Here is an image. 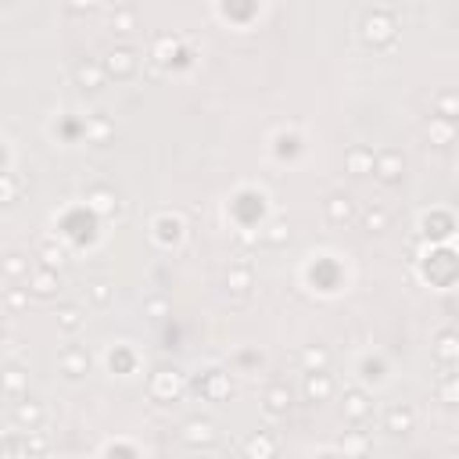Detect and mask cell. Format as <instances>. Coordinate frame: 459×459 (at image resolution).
<instances>
[{
    "label": "cell",
    "instance_id": "obj_34",
    "mask_svg": "<svg viewBox=\"0 0 459 459\" xmlns=\"http://www.w3.org/2000/svg\"><path fill=\"white\" fill-rule=\"evenodd\" d=\"M25 301H29V294H25V291H8V305H11V309H22Z\"/></svg>",
    "mask_w": 459,
    "mask_h": 459
},
{
    "label": "cell",
    "instance_id": "obj_17",
    "mask_svg": "<svg viewBox=\"0 0 459 459\" xmlns=\"http://www.w3.org/2000/svg\"><path fill=\"white\" fill-rule=\"evenodd\" d=\"M226 287L237 291V294H248L252 291V266H233L226 273Z\"/></svg>",
    "mask_w": 459,
    "mask_h": 459
},
{
    "label": "cell",
    "instance_id": "obj_24",
    "mask_svg": "<svg viewBox=\"0 0 459 459\" xmlns=\"http://www.w3.org/2000/svg\"><path fill=\"white\" fill-rule=\"evenodd\" d=\"M57 327L61 330H79L83 327V313L76 309V305H65V309L57 313Z\"/></svg>",
    "mask_w": 459,
    "mask_h": 459
},
{
    "label": "cell",
    "instance_id": "obj_11",
    "mask_svg": "<svg viewBox=\"0 0 459 459\" xmlns=\"http://www.w3.org/2000/svg\"><path fill=\"white\" fill-rule=\"evenodd\" d=\"M345 169L352 172V176H366V172H374V151L370 147H352L348 155H345Z\"/></svg>",
    "mask_w": 459,
    "mask_h": 459
},
{
    "label": "cell",
    "instance_id": "obj_23",
    "mask_svg": "<svg viewBox=\"0 0 459 459\" xmlns=\"http://www.w3.org/2000/svg\"><path fill=\"white\" fill-rule=\"evenodd\" d=\"M22 191V183L11 176V172H0V205H11Z\"/></svg>",
    "mask_w": 459,
    "mask_h": 459
},
{
    "label": "cell",
    "instance_id": "obj_5",
    "mask_svg": "<svg viewBox=\"0 0 459 459\" xmlns=\"http://www.w3.org/2000/svg\"><path fill=\"white\" fill-rule=\"evenodd\" d=\"M280 448V441L273 438L269 431H255L248 441H244V452H248V459H273Z\"/></svg>",
    "mask_w": 459,
    "mask_h": 459
},
{
    "label": "cell",
    "instance_id": "obj_29",
    "mask_svg": "<svg viewBox=\"0 0 459 459\" xmlns=\"http://www.w3.org/2000/svg\"><path fill=\"white\" fill-rule=\"evenodd\" d=\"M40 259H43V269H54V273L65 266V252H61V248H43Z\"/></svg>",
    "mask_w": 459,
    "mask_h": 459
},
{
    "label": "cell",
    "instance_id": "obj_4",
    "mask_svg": "<svg viewBox=\"0 0 459 459\" xmlns=\"http://www.w3.org/2000/svg\"><path fill=\"white\" fill-rule=\"evenodd\" d=\"M101 65H104V72L115 76V79H130V76L137 72V54H133V47H115V50L108 54V61H101Z\"/></svg>",
    "mask_w": 459,
    "mask_h": 459
},
{
    "label": "cell",
    "instance_id": "obj_14",
    "mask_svg": "<svg viewBox=\"0 0 459 459\" xmlns=\"http://www.w3.org/2000/svg\"><path fill=\"white\" fill-rule=\"evenodd\" d=\"M388 431H391V434H406V431H413V409H406V406H391V409H388Z\"/></svg>",
    "mask_w": 459,
    "mask_h": 459
},
{
    "label": "cell",
    "instance_id": "obj_32",
    "mask_svg": "<svg viewBox=\"0 0 459 459\" xmlns=\"http://www.w3.org/2000/svg\"><path fill=\"white\" fill-rule=\"evenodd\" d=\"M287 237H291V233H287V226H284V223H273V226H269V233H266V240H269V244H284Z\"/></svg>",
    "mask_w": 459,
    "mask_h": 459
},
{
    "label": "cell",
    "instance_id": "obj_13",
    "mask_svg": "<svg viewBox=\"0 0 459 459\" xmlns=\"http://www.w3.org/2000/svg\"><path fill=\"white\" fill-rule=\"evenodd\" d=\"M345 413H348L352 420H366V416L374 413V402L366 399L362 391H355V388H352V391L345 395Z\"/></svg>",
    "mask_w": 459,
    "mask_h": 459
},
{
    "label": "cell",
    "instance_id": "obj_30",
    "mask_svg": "<svg viewBox=\"0 0 459 459\" xmlns=\"http://www.w3.org/2000/svg\"><path fill=\"white\" fill-rule=\"evenodd\" d=\"M438 355H441L445 362L455 359V334H452V330H445L441 338H438Z\"/></svg>",
    "mask_w": 459,
    "mask_h": 459
},
{
    "label": "cell",
    "instance_id": "obj_27",
    "mask_svg": "<svg viewBox=\"0 0 459 459\" xmlns=\"http://www.w3.org/2000/svg\"><path fill=\"white\" fill-rule=\"evenodd\" d=\"M0 266H4V273H8V277H25V273H29V262H25L22 255H8V259L0 262Z\"/></svg>",
    "mask_w": 459,
    "mask_h": 459
},
{
    "label": "cell",
    "instance_id": "obj_16",
    "mask_svg": "<svg viewBox=\"0 0 459 459\" xmlns=\"http://www.w3.org/2000/svg\"><path fill=\"white\" fill-rule=\"evenodd\" d=\"M352 216H355L352 198H330V201H327V219H330V223H348Z\"/></svg>",
    "mask_w": 459,
    "mask_h": 459
},
{
    "label": "cell",
    "instance_id": "obj_18",
    "mask_svg": "<svg viewBox=\"0 0 459 459\" xmlns=\"http://www.w3.org/2000/svg\"><path fill=\"white\" fill-rule=\"evenodd\" d=\"M287 406H291V391L284 384H273L266 391V409L269 413H287Z\"/></svg>",
    "mask_w": 459,
    "mask_h": 459
},
{
    "label": "cell",
    "instance_id": "obj_1",
    "mask_svg": "<svg viewBox=\"0 0 459 459\" xmlns=\"http://www.w3.org/2000/svg\"><path fill=\"white\" fill-rule=\"evenodd\" d=\"M362 40L374 47H388L395 40V18L391 11H370L362 18Z\"/></svg>",
    "mask_w": 459,
    "mask_h": 459
},
{
    "label": "cell",
    "instance_id": "obj_35",
    "mask_svg": "<svg viewBox=\"0 0 459 459\" xmlns=\"http://www.w3.org/2000/svg\"><path fill=\"white\" fill-rule=\"evenodd\" d=\"M94 137H97V140L108 137V122H104V118H94Z\"/></svg>",
    "mask_w": 459,
    "mask_h": 459
},
{
    "label": "cell",
    "instance_id": "obj_20",
    "mask_svg": "<svg viewBox=\"0 0 459 459\" xmlns=\"http://www.w3.org/2000/svg\"><path fill=\"white\" fill-rule=\"evenodd\" d=\"M301 362H305V370H309V374H323L327 370V352L323 348H305Z\"/></svg>",
    "mask_w": 459,
    "mask_h": 459
},
{
    "label": "cell",
    "instance_id": "obj_22",
    "mask_svg": "<svg viewBox=\"0 0 459 459\" xmlns=\"http://www.w3.org/2000/svg\"><path fill=\"white\" fill-rule=\"evenodd\" d=\"M388 223H391V216H388L384 208H370V212L362 216V226L370 230V233H381V230H388Z\"/></svg>",
    "mask_w": 459,
    "mask_h": 459
},
{
    "label": "cell",
    "instance_id": "obj_28",
    "mask_svg": "<svg viewBox=\"0 0 459 459\" xmlns=\"http://www.w3.org/2000/svg\"><path fill=\"white\" fill-rule=\"evenodd\" d=\"M111 284H104V280H97V284H90V301H94V305H108L111 301Z\"/></svg>",
    "mask_w": 459,
    "mask_h": 459
},
{
    "label": "cell",
    "instance_id": "obj_19",
    "mask_svg": "<svg viewBox=\"0 0 459 459\" xmlns=\"http://www.w3.org/2000/svg\"><path fill=\"white\" fill-rule=\"evenodd\" d=\"M0 388H4L8 395H22L25 391V370L22 366H8V370L0 374Z\"/></svg>",
    "mask_w": 459,
    "mask_h": 459
},
{
    "label": "cell",
    "instance_id": "obj_7",
    "mask_svg": "<svg viewBox=\"0 0 459 459\" xmlns=\"http://www.w3.org/2000/svg\"><path fill=\"white\" fill-rule=\"evenodd\" d=\"M104 79H108V72H104L101 61H79V65H76V83L83 90H101Z\"/></svg>",
    "mask_w": 459,
    "mask_h": 459
},
{
    "label": "cell",
    "instance_id": "obj_31",
    "mask_svg": "<svg viewBox=\"0 0 459 459\" xmlns=\"http://www.w3.org/2000/svg\"><path fill=\"white\" fill-rule=\"evenodd\" d=\"M176 50V36H158L155 40V61H169Z\"/></svg>",
    "mask_w": 459,
    "mask_h": 459
},
{
    "label": "cell",
    "instance_id": "obj_36",
    "mask_svg": "<svg viewBox=\"0 0 459 459\" xmlns=\"http://www.w3.org/2000/svg\"><path fill=\"white\" fill-rule=\"evenodd\" d=\"M147 309L155 313V316H162V313H165V301H162V298H151V301H147Z\"/></svg>",
    "mask_w": 459,
    "mask_h": 459
},
{
    "label": "cell",
    "instance_id": "obj_9",
    "mask_svg": "<svg viewBox=\"0 0 459 459\" xmlns=\"http://www.w3.org/2000/svg\"><path fill=\"white\" fill-rule=\"evenodd\" d=\"M86 370H90L86 348H65V352H61V374H65V377H83Z\"/></svg>",
    "mask_w": 459,
    "mask_h": 459
},
{
    "label": "cell",
    "instance_id": "obj_2",
    "mask_svg": "<svg viewBox=\"0 0 459 459\" xmlns=\"http://www.w3.org/2000/svg\"><path fill=\"white\" fill-rule=\"evenodd\" d=\"M183 391H187L183 374H176V370H155V374H151V395H155L158 402H172V399H179Z\"/></svg>",
    "mask_w": 459,
    "mask_h": 459
},
{
    "label": "cell",
    "instance_id": "obj_8",
    "mask_svg": "<svg viewBox=\"0 0 459 459\" xmlns=\"http://www.w3.org/2000/svg\"><path fill=\"white\" fill-rule=\"evenodd\" d=\"M29 291H33L36 298H54L61 291V280L54 269H36L33 277H29Z\"/></svg>",
    "mask_w": 459,
    "mask_h": 459
},
{
    "label": "cell",
    "instance_id": "obj_12",
    "mask_svg": "<svg viewBox=\"0 0 459 459\" xmlns=\"http://www.w3.org/2000/svg\"><path fill=\"white\" fill-rule=\"evenodd\" d=\"M305 395H309V402H327L334 395V381L327 374H309L305 377Z\"/></svg>",
    "mask_w": 459,
    "mask_h": 459
},
{
    "label": "cell",
    "instance_id": "obj_6",
    "mask_svg": "<svg viewBox=\"0 0 459 459\" xmlns=\"http://www.w3.org/2000/svg\"><path fill=\"white\" fill-rule=\"evenodd\" d=\"M402 169H406V162H402L399 151H384V155H374V172H377L384 183H395V179L402 176Z\"/></svg>",
    "mask_w": 459,
    "mask_h": 459
},
{
    "label": "cell",
    "instance_id": "obj_25",
    "mask_svg": "<svg viewBox=\"0 0 459 459\" xmlns=\"http://www.w3.org/2000/svg\"><path fill=\"white\" fill-rule=\"evenodd\" d=\"M226 395H230V377H226V374H212V381H208V399L219 402V399H226Z\"/></svg>",
    "mask_w": 459,
    "mask_h": 459
},
{
    "label": "cell",
    "instance_id": "obj_10",
    "mask_svg": "<svg viewBox=\"0 0 459 459\" xmlns=\"http://www.w3.org/2000/svg\"><path fill=\"white\" fill-rule=\"evenodd\" d=\"M15 420L25 427V431H36V427L43 423V406H40L36 399H22V402L15 406Z\"/></svg>",
    "mask_w": 459,
    "mask_h": 459
},
{
    "label": "cell",
    "instance_id": "obj_26",
    "mask_svg": "<svg viewBox=\"0 0 459 459\" xmlns=\"http://www.w3.org/2000/svg\"><path fill=\"white\" fill-rule=\"evenodd\" d=\"M111 25L118 29V33H133V29H137V11H133V8L115 11V15H111Z\"/></svg>",
    "mask_w": 459,
    "mask_h": 459
},
{
    "label": "cell",
    "instance_id": "obj_3",
    "mask_svg": "<svg viewBox=\"0 0 459 459\" xmlns=\"http://www.w3.org/2000/svg\"><path fill=\"white\" fill-rule=\"evenodd\" d=\"M179 438L187 441V445H216V438H219V431H216V423L212 420H201V416H194V420H187L183 423V431H179Z\"/></svg>",
    "mask_w": 459,
    "mask_h": 459
},
{
    "label": "cell",
    "instance_id": "obj_15",
    "mask_svg": "<svg viewBox=\"0 0 459 459\" xmlns=\"http://www.w3.org/2000/svg\"><path fill=\"white\" fill-rule=\"evenodd\" d=\"M86 201H90V208H94L97 212V216H111V212H115V194L108 191V187H94V191H90L86 194Z\"/></svg>",
    "mask_w": 459,
    "mask_h": 459
},
{
    "label": "cell",
    "instance_id": "obj_21",
    "mask_svg": "<svg viewBox=\"0 0 459 459\" xmlns=\"http://www.w3.org/2000/svg\"><path fill=\"white\" fill-rule=\"evenodd\" d=\"M427 133H431V144L445 147V144H452V122H448V118H434Z\"/></svg>",
    "mask_w": 459,
    "mask_h": 459
},
{
    "label": "cell",
    "instance_id": "obj_33",
    "mask_svg": "<svg viewBox=\"0 0 459 459\" xmlns=\"http://www.w3.org/2000/svg\"><path fill=\"white\" fill-rule=\"evenodd\" d=\"M341 445H345V452H352V455L366 452V438H362V434H348V438H345Z\"/></svg>",
    "mask_w": 459,
    "mask_h": 459
},
{
    "label": "cell",
    "instance_id": "obj_37",
    "mask_svg": "<svg viewBox=\"0 0 459 459\" xmlns=\"http://www.w3.org/2000/svg\"><path fill=\"white\" fill-rule=\"evenodd\" d=\"M0 334H4V313H0Z\"/></svg>",
    "mask_w": 459,
    "mask_h": 459
}]
</instances>
